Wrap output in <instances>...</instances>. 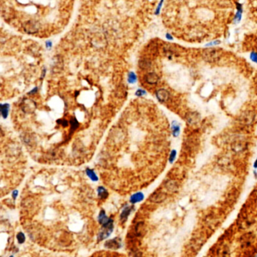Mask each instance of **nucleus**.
<instances>
[{
    "label": "nucleus",
    "instance_id": "nucleus-15",
    "mask_svg": "<svg viewBox=\"0 0 257 257\" xmlns=\"http://www.w3.org/2000/svg\"><path fill=\"white\" fill-rule=\"evenodd\" d=\"M85 173H86L88 177L92 181L96 182V181H98V180H99V178H98L97 175V174L95 173V171H94L93 169H91V168H86V170H85Z\"/></svg>",
    "mask_w": 257,
    "mask_h": 257
},
{
    "label": "nucleus",
    "instance_id": "nucleus-11",
    "mask_svg": "<svg viewBox=\"0 0 257 257\" xmlns=\"http://www.w3.org/2000/svg\"><path fill=\"white\" fill-rule=\"evenodd\" d=\"M98 220H99L100 223H101L103 226H106V225H108L109 224V223H113L112 219L108 218V217H106V215L105 214V211H100L99 217H98Z\"/></svg>",
    "mask_w": 257,
    "mask_h": 257
},
{
    "label": "nucleus",
    "instance_id": "nucleus-13",
    "mask_svg": "<svg viewBox=\"0 0 257 257\" xmlns=\"http://www.w3.org/2000/svg\"><path fill=\"white\" fill-rule=\"evenodd\" d=\"M97 191L98 196H99L100 199H105L108 197V191H107V189H106L105 187H103V186H98V188L97 189Z\"/></svg>",
    "mask_w": 257,
    "mask_h": 257
},
{
    "label": "nucleus",
    "instance_id": "nucleus-9",
    "mask_svg": "<svg viewBox=\"0 0 257 257\" xmlns=\"http://www.w3.org/2000/svg\"><path fill=\"white\" fill-rule=\"evenodd\" d=\"M106 247L109 248V249H118L121 247V243L118 238H114L112 240L107 241L105 244Z\"/></svg>",
    "mask_w": 257,
    "mask_h": 257
},
{
    "label": "nucleus",
    "instance_id": "nucleus-19",
    "mask_svg": "<svg viewBox=\"0 0 257 257\" xmlns=\"http://www.w3.org/2000/svg\"><path fill=\"white\" fill-rule=\"evenodd\" d=\"M172 133L173 135H174V137H177V136H179V134H180V126H179L178 124L177 123V122L174 121L172 123Z\"/></svg>",
    "mask_w": 257,
    "mask_h": 257
},
{
    "label": "nucleus",
    "instance_id": "nucleus-25",
    "mask_svg": "<svg viewBox=\"0 0 257 257\" xmlns=\"http://www.w3.org/2000/svg\"><path fill=\"white\" fill-rule=\"evenodd\" d=\"M58 121L61 122V123H60V124L62 125V126H64V127H67V126H68L69 122L67 121V120H58Z\"/></svg>",
    "mask_w": 257,
    "mask_h": 257
},
{
    "label": "nucleus",
    "instance_id": "nucleus-4",
    "mask_svg": "<svg viewBox=\"0 0 257 257\" xmlns=\"http://www.w3.org/2000/svg\"><path fill=\"white\" fill-rule=\"evenodd\" d=\"M167 198V195L164 192H157L151 195L149 197V201L153 203H161V202H164Z\"/></svg>",
    "mask_w": 257,
    "mask_h": 257
},
{
    "label": "nucleus",
    "instance_id": "nucleus-18",
    "mask_svg": "<svg viewBox=\"0 0 257 257\" xmlns=\"http://www.w3.org/2000/svg\"><path fill=\"white\" fill-rule=\"evenodd\" d=\"M253 120V115L251 114V113L244 114V117H242V123L244 124H249L251 123Z\"/></svg>",
    "mask_w": 257,
    "mask_h": 257
},
{
    "label": "nucleus",
    "instance_id": "nucleus-5",
    "mask_svg": "<svg viewBox=\"0 0 257 257\" xmlns=\"http://www.w3.org/2000/svg\"><path fill=\"white\" fill-rule=\"evenodd\" d=\"M156 97L158 100L161 102H167L170 97V93L164 89H160L156 92Z\"/></svg>",
    "mask_w": 257,
    "mask_h": 257
},
{
    "label": "nucleus",
    "instance_id": "nucleus-27",
    "mask_svg": "<svg viewBox=\"0 0 257 257\" xmlns=\"http://www.w3.org/2000/svg\"><path fill=\"white\" fill-rule=\"evenodd\" d=\"M37 91H38V87H36H36L33 88L31 91H30L28 94H29V95H33V94H35L36 92H37Z\"/></svg>",
    "mask_w": 257,
    "mask_h": 257
},
{
    "label": "nucleus",
    "instance_id": "nucleus-2",
    "mask_svg": "<svg viewBox=\"0 0 257 257\" xmlns=\"http://www.w3.org/2000/svg\"><path fill=\"white\" fill-rule=\"evenodd\" d=\"M39 29V24L34 20H29L24 24V30L29 34H34L37 33Z\"/></svg>",
    "mask_w": 257,
    "mask_h": 257
},
{
    "label": "nucleus",
    "instance_id": "nucleus-26",
    "mask_svg": "<svg viewBox=\"0 0 257 257\" xmlns=\"http://www.w3.org/2000/svg\"><path fill=\"white\" fill-rule=\"evenodd\" d=\"M17 196H18V191H17V189H15V190H14L12 192V198L14 199H16Z\"/></svg>",
    "mask_w": 257,
    "mask_h": 257
},
{
    "label": "nucleus",
    "instance_id": "nucleus-8",
    "mask_svg": "<svg viewBox=\"0 0 257 257\" xmlns=\"http://www.w3.org/2000/svg\"><path fill=\"white\" fill-rule=\"evenodd\" d=\"M165 187L169 192H175L178 191L179 189V185L177 181L174 180H170L166 182Z\"/></svg>",
    "mask_w": 257,
    "mask_h": 257
},
{
    "label": "nucleus",
    "instance_id": "nucleus-14",
    "mask_svg": "<svg viewBox=\"0 0 257 257\" xmlns=\"http://www.w3.org/2000/svg\"><path fill=\"white\" fill-rule=\"evenodd\" d=\"M9 104H1V114H2V117L4 119H6L8 117V114H9Z\"/></svg>",
    "mask_w": 257,
    "mask_h": 257
},
{
    "label": "nucleus",
    "instance_id": "nucleus-22",
    "mask_svg": "<svg viewBox=\"0 0 257 257\" xmlns=\"http://www.w3.org/2000/svg\"><path fill=\"white\" fill-rule=\"evenodd\" d=\"M17 241H18L19 244H23V242L25 241V239H26V238H25L24 234H23V232H19V233H17Z\"/></svg>",
    "mask_w": 257,
    "mask_h": 257
},
{
    "label": "nucleus",
    "instance_id": "nucleus-7",
    "mask_svg": "<svg viewBox=\"0 0 257 257\" xmlns=\"http://www.w3.org/2000/svg\"><path fill=\"white\" fill-rule=\"evenodd\" d=\"M145 80H146V83H149V84H155L159 80V77L156 73H148L145 76Z\"/></svg>",
    "mask_w": 257,
    "mask_h": 257
},
{
    "label": "nucleus",
    "instance_id": "nucleus-20",
    "mask_svg": "<svg viewBox=\"0 0 257 257\" xmlns=\"http://www.w3.org/2000/svg\"><path fill=\"white\" fill-rule=\"evenodd\" d=\"M151 62L148 60H142L139 61V66L142 69H147L150 67Z\"/></svg>",
    "mask_w": 257,
    "mask_h": 257
},
{
    "label": "nucleus",
    "instance_id": "nucleus-28",
    "mask_svg": "<svg viewBox=\"0 0 257 257\" xmlns=\"http://www.w3.org/2000/svg\"><path fill=\"white\" fill-rule=\"evenodd\" d=\"M251 58L253 59V60L254 62H256V63H257V54H253L252 55V57H251Z\"/></svg>",
    "mask_w": 257,
    "mask_h": 257
},
{
    "label": "nucleus",
    "instance_id": "nucleus-29",
    "mask_svg": "<svg viewBox=\"0 0 257 257\" xmlns=\"http://www.w3.org/2000/svg\"><path fill=\"white\" fill-rule=\"evenodd\" d=\"M254 167H255V168H257V159L256 160L255 162H254Z\"/></svg>",
    "mask_w": 257,
    "mask_h": 257
},
{
    "label": "nucleus",
    "instance_id": "nucleus-30",
    "mask_svg": "<svg viewBox=\"0 0 257 257\" xmlns=\"http://www.w3.org/2000/svg\"><path fill=\"white\" fill-rule=\"evenodd\" d=\"M11 257H13V256H11Z\"/></svg>",
    "mask_w": 257,
    "mask_h": 257
},
{
    "label": "nucleus",
    "instance_id": "nucleus-16",
    "mask_svg": "<svg viewBox=\"0 0 257 257\" xmlns=\"http://www.w3.org/2000/svg\"><path fill=\"white\" fill-rule=\"evenodd\" d=\"M131 211H132L131 207L127 206V207H126L125 208H124V210H123L122 212H121V216H120V219H121V221L124 222L126 220H127V217H128V216L130 215Z\"/></svg>",
    "mask_w": 257,
    "mask_h": 257
},
{
    "label": "nucleus",
    "instance_id": "nucleus-17",
    "mask_svg": "<svg viewBox=\"0 0 257 257\" xmlns=\"http://www.w3.org/2000/svg\"><path fill=\"white\" fill-rule=\"evenodd\" d=\"M137 81V77H136V74H135L133 72H130L127 74V82L130 84H133V83H136Z\"/></svg>",
    "mask_w": 257,
    "mask_h": 257
},
{
    "label": "nucleus",
    "instance_id": "nucleus-1",
    "mask_svg": "<svg viewBox=\"0 0 257 257\" xmlns=\"http://www.w3.org/2000/svg\"><path fill=\"white\" fill-rule=\"evenodd\" d=\"M223 55L222 50L217 48H208L202 51V57L209 63H216L219 61Z\"/></svg>",
    "mask_w": 257,
    "mask_h": 257
},
{
    "label": "nucleus",
    "instance_id": "nucleus-21",
    "mask_svg": "<svg viewBox=\"0 0 257 257\" xmlns=\"http://www.w3.org/2000/svg\"><path fill=\"white\" fill-rule=\"evenodd\" d=\"M70 124H71V133L72 132L73 133L79 126V122L77 121V120H76V118H73L70 120Z\"/></svg>",
    "mask_w": 257,
    "mask_h": 257
},
{
    "label": "nucleus",
    "instance_id": "nucleus-23",
    "mask_svg": "<svg viewBox=\"0 0 257 257\" xmlns=\"http://www.w3.org/2000/svg\"><path fill=\"white\" fill-rule=\"evenodd\" d=\"M176 156H177V151H176L175 150H174L171 151V153H170V157H169V162H170V163H173L174 160H175Z\"/></svg>",
    "mask_w": 257,
    "mask_h": 257
},
{
    "label": "nucleus",
    "instance_id": "nucleus-10",
    "mask_svg": "<svg viewBox=\"0 0 257 257\" xmlns=\"http://www.w3.org/2000/svg\"><path fill=\"white\" fill-rule=\"evenodd\" d=\"M146 232V225L143 222H139L135 226V233L137 236H142Z\"/></svg>",
    "mask_w": 257,
    "mask_h": 257
},
{
    "label": "nucleus",
    "instance_id": "nucleus-3",
    "mask_svg": "<svg viewBox=\"0 0 257 257\" xmlns=\"http://www.w3.org/2000/svg\"><path fill=\"white\" fill-rule=\"evenodd\" d=\"M103 231L98 235V239L99 241L103 240V239L106 238L109 235H110V233L112 232L113 230V225L112 223H109L108 225H106V226H103Z\"/></svg>",
    "mask_w": 257,
    "mask_h": 257
},
{
    "label": "nucleus",
    "instance_id": "nucleus-12",
    "mask_svg": "<svg viewBox=\"0 0 257 257\" xmlns=\"http://www.w3.org/2000/svg\"><path fill=\"white\" fill-rule=\"evenodd\" d=\"M143 199H144V195H143V193L141 192H138L130 196V202H131L132 204H135L137 203V202H142V201L143 200Z\"/></svg>",
    "mask_w": 257,
    "mask_h": 257
},
{
    "label": "nucleus",
    "instance_id": "nucleus-6",
    "mask_svg": "<svg viewBox=\"0 0 257 257\" xmlns=\"http://www.w3.org/2000/svg\"><path fill=\"white\" fill-rule=\"evenodd\" d=\"M186 119L189 124L194 125L199 121L200 115L197 112H189L186 115Z\"/></svg>",
    "mask_w": 257,
    "mask_h": 257
},
{
    "label": "nucleus",
    "instance_id": "nucleus-24",
    "mask_svg": "<svg viewBox=\"0 0 257 257\" xmlns=\"http://www.w3.org/2000/svg\"><path fill=\"white\" fill-rule=\"evenodd\" d=\"M146 92L142 89H138L136 91V92H135V95H136V96H138V97H140V96H142V95H146Z\"/></svg>",
    "mask_w": 257,
    "mask_h": 257
}]
</instances>
